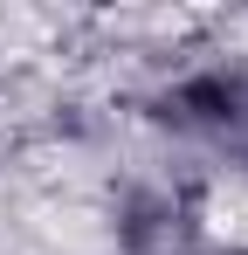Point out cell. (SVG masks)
I'll return each instance as SVG.
<instances>
[{
  "mask_svg": "<svg viewBox=\"0 0 248 255\" xmlns=\"http://www.w3.org/2000/svg\"><path fill=\"white\" fill-rule=\"evenodd\" d=\"M138 118L159 131L193 172L248 179V55H193L152 76L138 97Z\"/></svg>",
  "mask_w": 248,
  "mask_h": 255,
  "instance_id": "obj_1",
  "label": "cell"
},
{
  "mask_svg": "<svg viewBox=\"0 0 248 255\" xmlns=\"http://www.w3.org/2000/svg\"><path fill=\"white\" fill-rule=\"evenodd\" d=\"M104 235L118 255H200L207 242V186L193 166H131L104 193Z\"/></svg>",
  "mask_w": 248,
  "mask_h": 255,
  "instance_id": "obj_2",
  "label": "cell"
},
{
  "mask_svg": "<svg viewBox=\"0 0 248 255\" xmlns=\"http://www.w3.org/2000/svg\"><path fill=\"white\" fill-rule=\"evenodd\" d=\"M200 255H248V242H207Z\"/></svg>",
  "mask_w": 248,
  "mask_h": 255,
  "instance_id": "obj_3",
  "label": "cell"
}]
</instances>
